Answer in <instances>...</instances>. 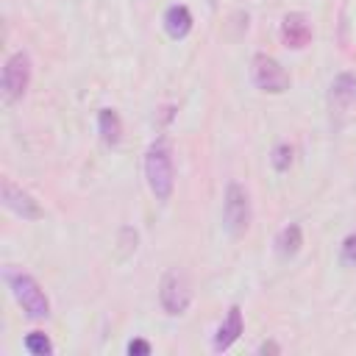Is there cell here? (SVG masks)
Here are the masks:
<instances>
[{"label":"cell","instance_id":"obj_4","mask_svg":"<svg viewBox=\"0 0 356 356\" xmlns=\"http://www.w3.org/2000/svg\"><path fill=\"white\" fill-rule=\"evenodd\" d=\"M28 83H31V58L25 50H17L6 58L3 64V75H0V95H3V103L11 106L17 103L25 92H28Z\"/></svg>","mask_w":356,"mask_h":356},{"label":"cell","instance_id":"obj_15","mask_svg":"<svg viewBox=\"0 0 356 356\" xmlns=\"http://www.w3.org/2000/svg\"><path fill=\"white\" fill-rule=\"evenodd\" d=\"M270 161H273V170H275V172H286V170H289V164H292V147H289L286 142L275 145V147H273Z\"/></svg>","mask_w":356,"mask_h":356},{"label":"cell","instance_id":"obj_6","mask_svg":"<svg viewBox=\"0 0 356 356\" xmlns=\"http://www.w3.org/2000/svg\"><path fill=\"white\" fill-rule=\"evenodd\" d=\"M250 75H253V83L267 95H284L289 89V72L281 67L278 58H273L267 53H256L253 56Z\"/></svg>","mask_w":356,"mask_h":356},{"label":"cell","instance_id":"obj_17","mask_svg":"<svg viewBox=\"0 0 356 356\" xmlns=\"http://www.w3.org/2000/svg\"><path fill=\"white\" fill-rule=\"evenodd\" d=\"M339 259L345 267H356V234H348L339 245Z\"/></svg>","mask_w":356,"mask_h":356},{"label":"cell","instance_id":"obj_2","mask_svg":"<svg viewBox=\"0 0 356 356\" xmlns=\"http://www.w3.org/2000/svg\"><path fill=\"white\" fill-rule=\"evenodd\" d=\"M6 284L11 289V295L17 298V303L22 306V312L33 320H44L50 314V300L42 289V284L22 270H6Z\"/></svg>","mask_w":356,"mask_h":356},{"label":"cell","instance_id":"obj_18","mask_svg":"<svg viewBox=\"0 0 356 356\" xmlns=\"http://www.w3.org/2000/svg\"><path fill=\"white\" fill-rule=\"evenodd\" d=\"M150 350H153V348H150L147 339H131V342H128V353H131V356H150Z\"/></svg>","mask_w":356,"mask_h":356},{"label":"cell","instance_id":"obj_12","mask_svg":"<svg viewBox=\"0 0 356 356\" xmlns=\"http://www.w3.org/2000/svg\"><path fill=\"white\" fill-rule=\"evenodd\" d=\"M97 131H100V139L106 145H117L122 139V120L114 108H100L97 111Z\"/></svg>","mask_w":356,"mask_h":356},{"label":"cell","instance_id":"obj_14","mask_svg":"<svg viewBox=\"0 0 356 356\" xmlns=\"http://www.w3.org/2000/svg\"><path fill=\"white\" fill-rule=\"evenodd\" d=\"M25 348H28V353H33V356H50V353H53V342H50L47 334H42V331H31V334L25 337Z\"/></svg>","mask_w":356,"mask_h":356},{"label":"cell","instance_id":"obj_7","mask_svg":"<svg viewBox=\"0 0 356 356\" xmlns=\"http://www.w3.org/2000/svg\"><path fill=\"white\" fill-rule=\"evenodd\" d=\"M3 206L8 211H14L17 217H22V220H42L44 217L39 200H33L31 192H25L22 186L11 184L8 178H3Z\"/></svg>","mask_w":356,"mask_h":356},{"label":"cell","instance_id":"obj_16","mask_svg":"<svg viewBox=\"0 0 356 356\" xmlns=\"http://www.w3.org/2000/svg\"><path fill=\"white\" fill-rule=\"evenodd\" d=\"M136 242H139V234H136L131 225H125V228L120 231V259H128V256L136 250Z\"/></svg>","mask_w":356,"mask_h":356},{"label":"cell","instance_id":"obj_19","mask_svg":"<svg viewBox=\"0 0 356 356\" xmlns=\"http://www.w3.org/2000/svg\"><path fill=\"white\" fill-rule=\"evenodd\" d=\"M259 353H278V345L275 342H261L259 345Z\"/></svg>","mask_w":356,"mask_h":356},{"label":"cell","instance_id":"obj_8","mask_svg":"<svg viewBox=\"0 0 356 356\" xmlns=\"http://www.w3.org/2000/svg\"><path fill=\"white\" fill-rule=\"evenodd\" d=\"M281 42L289 50H303L312 42V22L303 11H289L281 19Z\"/></svg>","mask_w":356,"mask_h":356},{"label":"cell","instance_id":"obj_5","mask_svg":"<svg viewBox=\"0 0 356 356\" xmlns=\"http://www.w3.org/2000/svg\"><path fill=\"white\" fill-rule=\"evenodd\" d=\"M159 300H161V309L172 317L184 314L192 303V286H189V278L184 270H167L161 275V284H159Z\"/></svg>","mask_w":356,"mask_h":356},{"label":"cell","instance_id":"obj_13","mask_svg":"<svg viewBox=\"0 0 356 356\" xmlns=\"http://www.w3.org/2000/svg\"><path fill=\"white\" fill-rule=\"evenodd\" d=\"M356 97V75L353 72H339L331 83V103L337 108H345Z\"/></svg>","mask_w":356,"mask_h":356},{"label":"cell","instance_id":"obj_1","mask_svg":"<svg viewBox=\"0 0 356 356\" xmlns=\"http://www.w3.org/2000/svg\"><path fill=\"white\" fill-rule=\"evenodd\" d=\"M145 178L159 203H167L175 186V170H172V153L164 139H156L145 153Z\"/></svg>","mask_w":356,"mask_h":356},{"label":"cell","instance_id":"obj_3","mask_svg":"<svg viewBox=\"0 0 356 356\" xmlns=\"http://www.w3.org/2000/svg\"><path fill=\"white\" fill-rule=\"evenodd\" d=\"M250 195L242 184L231 181L225 186V200H222V228L231 234V236H242L248 228H250Z\"/></svg>","mask_w":356,"mask_h":356},{"label":"cell","instance_id":"obj_11","mask_svg":"<svg viewBox=\"0 0 356 356\" xmlns=\"http://www.w3.org/2000/svg\"><path fill=\"white\" fill-rule=\"evenodd\" d=\"M300 245H303V231H300L298 222L284 225L281 234L275 236V253H278L281 259H292V256H298Z\"/></svg>","mask_w":356,"mask_h":356},{"label":"cell","instance_id":"obj_9","mask_svg":"<svg viewBox=\"0 0 356 356\" xmlns=\"http://www.w3.org/2000/svg\"><path fill=\"white\" fill-rule=\"evenodd\" d=\"M242 334V312L239 306H231L228 309V317L220 323L217 334H214V350H228Z\"/></svg>","mask_w":356,"mask_h":356},{"label":"cell","instance_id":"obj_10","mask_svg":"<svg viewBox=\"0 0 356 356\" xmlns=\"http://www.w3.org/2000/svg\"><path fill=\"white\" fill-rule=\"evenodd\" d=\"M164 31H167V36L170 39H184L189 31H192V11L186 8V6H170L167 11H164Z\"/></svg>","mask_w":356,"mask_h":356}]
</instances>
